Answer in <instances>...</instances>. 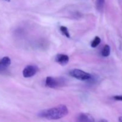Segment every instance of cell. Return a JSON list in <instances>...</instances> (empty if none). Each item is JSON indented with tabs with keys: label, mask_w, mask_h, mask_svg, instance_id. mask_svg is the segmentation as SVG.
<instances>
[{
	"label": "cell",
	"mask_w": 122,
	"mask_h": 122,
	"mask_svg": "<svg viewBox=\"0 0 122 122\" xmlns=\"http://www.w3.org/2000/svg\"><path fill=\"white\" fill-rule=\"evenodd\" d=\"M38 71V68L36 66L28 65L25 67L23 70V76L26 78L31 77L34 76Z\"/></svg>",
	"instance_id": "4"
},
{
	"label": "cell",
	"mask_w": 122,
	"mask_h": 122,
	"mask_svg": "<svg viewBox=\"0 0 122 122\" xmlns=\"http://www.w3.org/2000/svg\"><path fill=\"white\" fill-rule=\"evenodd\" d=\"M69 75L72 77L77 79L81 80V81H88L92 77V75L91 74L78 69H75L70 70Z\"/></svg>",
	"instance_id": "3"
},
{
	"label": "cell",
	"mask_w": 122,
	"mask_h": 122,
	"mask_svg": "<svg viewBox=\"0 0 122 122\" xmlns=\"http://www.w3.org/2000/svg\"><path fill=\"white\" fill-rule=\"evenodd\" d=\"M11 64V60L9 57H4L0 60V71L5 70Z\"/></svg>",
	"instance_id": "7"
},
{
	"label": "cell",
	"mask_w": 122,
	"mask_h": 122,
	"mask_svg": "<svg viewBox=\"0 0 122 122\" xmlns=\"http://www.w3.org/2000/svg\"><path fill=\"white\" fill-rule=\"evenodd\" d=\"M119 122H122V116L119 117Z\"/></svg>",
	"instance_id": "14"
},
{
	"label": "cell",
	"mask_w": 122,
	"mask_h": 122,
	"mask_svg": "<svg viewBox=\"0 0 122 122\" xmlns=\"http://www.w3.org/2000/svg\"><path fill=\"white\" fill-rule=\"evenodd\" d=\"M110 51H111V48L110 46L108 45H106L104 46L103 49H102V51H101V54L103 57H107L110 56Z\"/></svg>",
	"instance_id": "9"
},
{
	"label": "cell",
	"mask_w": 122,
	"mask_h": 122,
	"mask_svg": "<svg viewBox=\"0 0 122 122\" xmlns=\"http://www.w3.org/2000/svg\"><path fill=\"white\" fill-rule=\"evenodd\" d=\"M56 61L61 66H65L69 63V56L63 54H57L56 57Z\"/></svg>",
	"instance_id": "6"
},
{
	"label": "cell",
	"mask_w": 122,
	"mask_h": 122,
	"mask_svg": "<svg viewBox=\"0 0 122 122\" xmlns=\"http://www.w3.org/2000/svg\"><path fill=\"white\" fill-rule=\"evenodd\" d=\"M4 1H7V2H10V0H4Z\"/></svg>",
	"instance_id": "15"
},
{
	"label": "cell",
	"mask_w": 122,
	"mask_h": 122,
	"mask_svg": "<svg viewBox=\"0 0 122 122\" xmlns=\"http://www.w3.org/2000/svg\"><path fill=\"white\" fill-rule=\"evenodd\" d=\"M60 31L61 32V33H63L65 36H66L67 38H70V33H69L67 27L64 26H60Z\"/></svg>",
	"instance_id": "10"
},
{
	"label": "cell",
	"mask_w": 122,
	"mask_h": 122,
	"mask_svg": "<svg viewBox=\"0 0 122 122\" xmlns=\"http://www.w3.org/2000/svg\"><path fill=\"white\" fill-rule=\"evenodd\" d=\"M98 122H108L107 120H105V119H101V120H100Z\"/></svg>",
	"instance_id": "13"
},
{
	"label": "cell",
	"mask_w": 122,
	"mask_h": 122,
	"mask_svg": "<svg viewBox=\"0 0 122 122\" xmlns=\"http://www.w3.org/2000/svg\"><path fill=\"white\" fill-rule=\"evenodd\" d=\"M113 98L114 100H116V101H122V95H115Z\"/></svg>",
	"instance_id": "12"
},
{
	"label": "cell",
	"mask_w": 122,
	"mask_h": 122,
	"mask_svg": "<svg viewBox=\"0 0 122 122\" xmlns=\"http://www.w3.org/2000/svg\"><path fill=\"white\" fill-rule=\"evenodd\" d=\"M101 43V38L98 36H95L94 40L92 41L91 46L92 48H96Z\"/></svg>",
	"instance_id": "11"
},
{
	"label": "cell",
	"mask_w": 122,
	"mask_h": 122,
	"mask_svg": "<svg viewBox=\"0 0 122 122\" xmlns=\"http://www.w3.org/2000/svg\"><path fill=\"white\" fill-rule=\"evenodd\" d=\"M65 80L66 79L62 77L56 78V77L48 76L46 77L45 80V85L48 88L55 89V88H59V87L63 86V85H65Z\"/></svg>",
	"instance_id": "2"
},
{
	"label": "cell",
	"mask_w": 122,
	"mask_h": 122,
	"mask_svg": "<svg viewBox=\"0 0 122 122\" xmlns=\"http://www.w3.org/2000/svg\"><path fill=\"white\" fill-rule=\"evenodd\" d=\"M68 113L69 110L67 107L65 105L60 104L41 111L38 114V116L47 120H58L66 116Z\"/></svg>",
	"instance_id": "1"
},
{
	"label": "cell",
	"mask_w": 122,
	"mask_h": 122,
	"mask_svg": "<svg viewBox=\"0 0 122 122\" xmlns=\"http://www.w3.org/2000/svg\"><path fill=\"white\" fill-rule=\"evenodd\" d=\"M75 122H95V120L88 113H81L77 117Z\"/></svg>",
	"instance_id": "5"
},
{
	"label": "cell",
	"mask_w": 122,
	"mask_h": 122,
	"mask_svg": "<svg viewBox=\"0 0 122 122\" xmlns=\"http://www.w3.org/2000/svg\"><path fill=\"white\" fill-rule=\"evenodd\" d=\"M104 4L105 0H96V8L99 12H101L103 10Z\"/></svg>",
	"instance_id": "8"
}]
</instances>
